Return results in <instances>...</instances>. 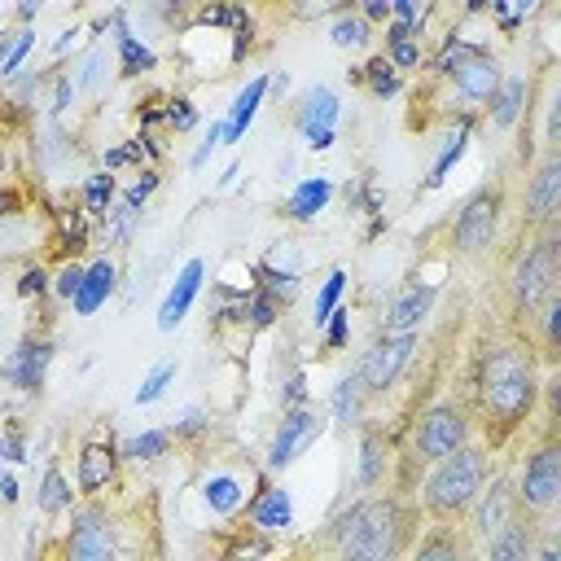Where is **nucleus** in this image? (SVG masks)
Returning a JSON list of instances; mask_svg holds the SVG:
<instances>
[{
  "mask_svg": "<svg viewBox=\"0 0 561 561\" xmlns=\"http://www.w3.org/2000/svg\"><path fill=\"white\" fill-rule=\"evenodd\" d=\"M526 101H530V80H522V75H509L504 84H500V93L491 97V127L496 132H513L517 123H522V114H526Z\"/></svg>",
  "mask_w": 561,
  "mask_h": 561,
  "instance_id": "a878e982",
  "label": "nucleus"
},
{
  "mask_svg": "<svg viewBox=\"0 0 561 561\" xmlns=\"http://www.w3.org/2000/svg\"><path fill=\"white\" fill-rule=\"evenodd\" d=\"M58 237H62V251L80 255V251L88 246V216H80V211H62V216H58Z\"/></svg>",
  "mask_w": 561,
  "mask_h": 561,
  "instance_id": "a19ab883",
  "label": "nucleus"
},
{
  "mask_svg": "<svg viewBox=\"0 0 561 561\" xmlns=\"http://www.w3.org/2000/svg\"><path fill=\"white\" fill-rule=\"evenodd\" d=\"M413 561H469V539L452 522H439L422 535V544L413 548Z\"/></svg>",
  "mask_w": 561,
  "mask_h": 561,
  "instance_id": "cd10ccee",
  "label": "nucleus"
},
{
  "mask_svg": "<svg viewBox=\"0 0 561 561\" xmlns=\"http://www.w3.org/2000/svg\"><path fill=\"white\" fill-rule=\"evenodd\" d=\"M368 27H378V23H391V0H364V5L355 10Z\"/></svg>",
  "mask_w": 561,
  "mask_h": 561,
  "instance_id": "4d7b16f0",
  "label": "nucleus"
},
{
  "mask_svg": "<svg viewBox=\"0 0 561 561\" xmlns=\"http://www.w3.org/2000/svg\"><path fill=\"white\" fill-rule=\"evenodd\" d=\"M413 509L400 496H359L333 513L325 539L333 561H400L413 544Z\"/></svg>",
  "mask_w": 561,
  "mask_h": 561,
  "instance_id": "f03ea898",
  "label": "nucleus"
},
{
  "mask_svg": "<svg viewBox=\"0 0 561 561\" xmlns=\"http://www.w3.org/2000/svg\"><path fill=\"white\" fill-rule=\"evenodd\" d=\"M320 435H325V417H320L312 404H307V408H290V413L281 417L272 443H268V456H264L268 474H285Z\"/></svg>",
  "mask_w": 561,
  "mask_h": 561,
  "instance_id": "9b49d317",
  "label": "nucleus"
},
{
  "mask_svg": "<svg viewBox=\"0 0 561 561\" xmlns=\"http://www.w3.org/2000/svg\"><path fill=\"white\" fill-rule=\"evenodd\" d=\"M203 281H207V264H203V259H190V264L175 272V281H171V290H167V298H162V307H158V329H162V333L180 329V320L194 312V303H198V294H203Z\"/></svg>",
  "mask_w": 561,
  "mask_h": 561,
  "instance_id": "f3484780",
  "label": "nucleus"
},
{
  "mask_svg": "<svg viewBox=\"0 0 561 561\" xmlns=\"http://www.w3.org/2000/svg\"><path fill=\"white\" fill-rule=\"evenodd\" d=\"M141 145H136V136L127 141V145H114L110 154H106V171H119V167H141Z\"/></svg>",
  "mask_w": 561,
  "mask_h": 561,
  "instance_id": "603ef678",
  "label": "nucleus"
},
{
  "mask_svg": "<svg viewBox=\"0 0 561 561\" xmlns=\"http://www.w3.org/2000/svg\"><path fill=\"white\" fill-rule=\"evenodd\" d=\"M435 298H439V285H430V281H413V285L395 290L382 312V333H417L426 325V316L435 312Z\"/></svg>",
  "mask_w": 561,
  "mask_h": 561,
  "instance_id": "4468645a",
  "label": "nucleus"
},
{
  "mask_svg": "<svg viewBox=\"0 0 561 561\" xmlns=\"http://www.w3.org/2000/svg\"><path fill=\"white\" fill-rule=\"evenodd\" d=\"M557 211H561V149L557 145H544L539 162L526 175L522 220H526V229H544L548 233L557 224Z\"/></svg>",
  "mask_w": 561,
  "mask_h": 561,
  "instance_id": "9d476101",
  "label": "nucleus"
},
{
  "mask_svg": "<svg viewBox=\"0 0 561 561\" xmlns=\"http://www.w3.org/2000/svg\"><path fill=\"white\" fill-rule=\"evenodd\" d=\"M167 452H171V430H141V435H127L119 443L123 461H158Z\"/></svg>",
  "mask_w": 561,
  "mask_h": 561,
  "instance_id": "c9c22d12",
  "label": "nucleus"
},
{
  "mask_svg": "<svg viewBox=\"0 0 561 561\" xmlns=\"http://www.w3.org/2000/svg\"><path fill=\"white\" fill-rule=\"evenodd\" d=\"M71 101H75V80H71V75H58V88H53V114L71 110Z\"/></svg>",
  "mask_w": 561,
  "mask_h": 561,
  "instance_id": "bf43d9fd",
  "label": "nucleus"
},
{
  "mask_svg": "<svg viewBox=\"0 0 561 561\" xmlns=\"http://www.w3.org/2000/svg\"><path fill=\"white\" fill-rule=\"evenodd\" d=\"M320 329H325V346L329 351H342L351 342V307H338Z\"/></svg>",
  "mask_w": 561,
  "mask_h": 561,
  "instance_id": "49530a36",
  "label": "nucleus"
},
{
  "mask_svg": "<svg viewBox=\"0 0 561 561\" xmlns=\"http://www.w3.org/2000/svg\"><path fill=\"white\" fill-rule=\"evenodd\" d=\"M443 80L452 84L456 101H465V114H469V110L491 106V97H496V93H500V84H504V66H500L483 45H469V40H465L461 58L448 66V75H443Z\"/></svg>",
  "mask_w": 561,
  "mask_h": 561,
  "instance_id": "1a4fd4ad",
  "label": "nucleus"
},
{
  "mask_svg": "<svg viewBox=\"0 0 561 561\" xmlns=\"http://www.w3.org/2000/svg\"><path fill=\"white\" fill-rule=\"evenodd\" d=\"M0 461H14V465L27 461V439L19 426H5V435H0Z\"/></svg>",
  "mask_w": 561,
  "mask_h": 561,
  "instance_id": "3c124183",
  "label": "nucleus"
},
{
  "mask_svg": "<svg viewBox=\"0 0 561 561\" xmlns=\"http://www.w3.org/2000/svg\"><path fill=\"white\" fill-rule=\"evenodd\" d=\"M387 474H391V443L382 430H364L359 435V461H355V487L364 496H373L378 487H387Z\"/></svg>",
  "mask_w": 561,
  "mask_h": 561,
  "instance_id": "aec40b11",
  "label": "nucleus"
},
{
  "mask_svg": "<svg viewBox=\"0 0 561 561\" xmlns=\"http://www.w3.org/2000/svg\"><path fill=\"white\" fill-rule=\"evenodd\" d=\"M5 167H10V158H5V145H0V175H5Z\"/></svg>",
  "mask_w": 561,
  "mask_h": 561,
  "instance_id": "69168bd1",
  "label": "nucleus"
},
{
  "mask_svg": "<svg viewBox=\"0 0 561 561\" xmlns=\"http://www.w3.org/2000/svg\"><path fill=\"white\" fill-rule=\"evenodd\" d=\"M417 342H422L417 333H378V338L368 342V351L355 364V378H359V387H364L368 400H382V395H391L400 387L404 368L417 355Z\"/></svg>",
  "mask_w": 561,
  "mask_h": 561,
  "instance_id": "6e6552de",
  "label": "nucleus"
},
{
  "mask_svg": "<svg viewBox=\"0 0 561 561\" xmlns=\"http://www.w3.org/2000/svg\"><path fill=\"white\" fill-rule=\"evenodd\" d=\"M162 123H167L175 136L194 132V127H198V106H194L190 97H171V101H167V110H162Z\"/></svg>",
  "mask_w": 561,
  "mask_h": 561,
  "instance_id": "79ce46f5",
  "label": "nucleus"
},
{
  "mask_svg": "<svg viewBox=\"0 0 561 561\" xmlns=\"http://www.w3.org/2000/svg\"><path fill=\"white\" fill-rule=\"evenodd\" d=\"M19 298H40V294H49L53 290V277L40 268V264H32V268H23V277H19Z\"/></svg>",
  "mask_w": 561,
  "mask_h": 561,
  "instance_id": "de8ad7c7",
  "label": "nucleus"
},
{
  "mask_svg": "<svg viewBox=\"0 0 561 561\" xmlns=\"http://www.w3.org/2000/svg\"><path fill=\"white\" fill-rule=\"evenodd\" d=\"M255 290L285 307V303H294V294H298V272L277 268V264H255Z\"/></svg>",
  "mask_w": 561,
  "mask_h": 561,
  "instance_id": "473e14b6",
  "label": "nucleus"
},
{
  "mask_svg": "<svg viewBox=\"0 0 561 561\" xmlns=\"http://www.w3.org/2000/svg\"><path fill=\"white\" fill-rule=\"evenodd\" d=\"M338 114H342L338 93L329 84H312L303 93V101H298V114H294L303 145L307 149H329L338 141Z\"/></svg>",
  "mask_w": 561,
  "mask_h": 561,
  "instance_id": "ddd939ff",
  "label": "nucleus"
},
{
  "mask_svg": "<svg viewBox=\"0 0 561 561\" xmlns=\"http://www.w3.org/2000/svg\"><path fill=\"white\" fill-rule=\"evenodd\" d=\"M136 220H141V211H132L127 203L110 207V216L101 220V229H106V242H127V237H132V229H136Z\"/></svg>",
  "mask_w": 561,
  "mask_h": 561,
  "instance_id": "c03bdc74",
  "label": "nucleus"
},
{
  "mask_svg": "<svg viewBox=\"0 0 561 561\" xmlns=\"http://www.w3.org/2000/svg\"><path fill=\"white\" fill-rule=\"evenodd\" d=\"M500 220H504V190L500 184H483L465 198V207L452 220V246L465 259H483L500 242Z\"/></svg>",
  "mask_w": 561,
  "mask_h": 561,
  "instance_id": "423d86ee",
  "label": "nucleus"
},
{
  "mask_svg": "<svg viewBox=\"0 0 561 561\" xmlns=\"http://www.w3.org/2000/svg\"><path fill=\"white\" fill-rule=\"evenodd\" d=\"M329 45H333V49H368V45H373V27H368L355 10H342V14L333 19V27H329Z\"/></svg>",
  "mask_w": 561,
  "mask_h": 561,
  "instance_id": "f704fd0d",
  "label": "nucleus"
},
{
  "mask_svg": "<svg viewBox=\"0 0 561 561\" xmlns=\"http://www.w3.org/2000/svg\"><path fill=\"white\" fill-rule=\"evenodd\" d=\"M469 141H474V114H461V123H456V127L443 136V145H439V154H435V162H430V175H426V194L443 190V184H448V175H452V167L465 158Z\"/></svg>",
  "mask_w": 561,
  "mask_h": 561,
  "instance_id": "4be33fe9",
  "label": "nucleus"
},
{
  "mask_svg": "<svg viewBox=\"0 0 561 561\" xmlns=\"http://www.w3.org/2000/svg\"><path fill=\"white\" fill-rule=\"evenodd\" d=\"M346 281H351V277H346V268H333V272L325 277V285H320V294H316V316H312V320H316V329H320V325L342 307Z\"/></svg>",
  "mask_w": 561,
  "mask_h": 561,
  "instance_id": "ea45409f",
  "label": "nucleus"
},
{
  "mask_svg": "<svg viewBox=\"0 0 561 561\" xmlns=\"http://www.w3.org/2000/svg\"><path fill=\"white\" fill-rule=\"evenodd\" d=\"M154 190H158V171L149 167V171H141V180L132 184V190H123V203H127L132 211H145V203H149Z\"/></svg>",
  "mask_w": 561,
  "mask_h": 561,
  "instance_id": "09e8293b",
  "label": "nucleus"
},
{
  "mask_svg": "<svg viewBox=\"0 0 561 561\" xmlns=\"http://www.w3.org/2000/svg\"><path fill=\"white\" fill-rule=\"evenodd\" d=\"M539 530H544V522H535V517H526V513H513L483 548V561H530L535 557V544H539Z\"/></svg>",
  "mask_w": 561,
  "mask_h": 561,
  "instance_id": "a211bd4d",
  "label": "nucleus"
},
{
  "mask_svg": "<svg viewBox=\"0 0 561 561\" xmlns=\"http://www.w3.org/2000/svg\"><path fill=\"white\" fill-rule=\"evenodd\" d=\"M203 504L216 513V517H233L242 504H246V483L242 474L233 469H216L203 478Z\"/></svg>",
  "mask_w": 561,
  "mask_h": 561,
  "instance_id": "bb28decb",
  "label": "nucleus"
},
{
  "mask_svg": "<svg viewBox=\"0 0 561 561\" xmlns=\"http://www.w3.org/2000/svg\"><path fill=\"white\" fill-rule=\"evenodd\" d=\"M114 194H119V184H114V175L110 171H97V175H88L84 180V216L88 220H106L110 216V207H114Z\"/></svg>",
  "mask_w": 561,
  "mask_h": 561,
  "instance_id": "72a5a7b5",
  "label": "nucleus"
},
{
  "mask_svg": "<svg viewBox=\"0 0 561 561\" xmlns=\"http://www.w3.org/2000/svg\"><path fill=\"white\" fill-rule=\"evenodd\" d=\"M101 71H106V49H88V58H84V66H80V80H75V88H97L101 84Z\"/></svg>",
  "mask_w": 561,
  "mask_h": 561,
  "instance_id": "8fccbe9b",
  "label": "nucleus"
},
{
  "mask_svg": "<svg viewBox=\"0 0 561 561\" xmlns=\"http://www.w3.org/2000/svg\"><path fill=\"white\" fill-rule=\"evenodd\" d=\"M36 504H40V513H45V517H62V513H71L75 491H71V483H66V474H62L58 465H53V469H45L40 491H36Z\"/></svg>",
  "mask_w": 561,
  "mask_h": 561,
  "instance_id": "7c9ffc66",
  "label": "nucleus"
},
{
  "mask_svg": "<svg viewBox=\"0 0 561 561\" xmlns=\"http://www.w3.org/2000/svg\"><path fill=\"white\" fill-rule=\"evenodd\" d=\"M216 149H220V123H211V132H207V136H203V145H198V149H194V154H190V167H194V171H198V167H203V162H207V158H211V154H216Z\"/></svg>",
  "mask_w": 561,
  "mask_h": 561,
  "instance_id": "13d9d810",
  "label": "nucleus"
},
{
  "mask_svg": "<svg viewBox=\"0 0 561 561\" xmlns=\"http://www.w3.org/2000/svg\"><path fill=\"white\" fill-rule=\"evenodd\" d=\"M359 84L378 97V101H391V97H400L404 93V75L387 62V58H373V62H364L359 66Z\"/></svg>",
  "mask_w": 561,
  "mask_h": 561,
  "instance_id": "2f4dec72",
  "label": "nucleus"
},
{
  "mask_svg": "<svg viewBox=\"0 0 561 561\" xmlns=\"http://www.w3.org/2000/svg\"><path fill=\"white\" fill-rule=\"evenodd\" d=\"M474 435V417L465 404L456 400H439L430 404L422 417H417V430H413V448H417V461L422 465H439L448 461L452 452H461Z\"/></svg>",
  "mask_w": 561,
  "mask_h": 561,
  "instance_id": "0eeeda50",
  "label": "nucleus"
},
{
  "mask_svg": "<svg viewBox=\"0 0 561 561\" xmlns=\"http://www.w3.org/2000/svg\"><path fill=\"white\" fill-rule=\"evenodd\" d=\"M364 387H359V378L355 373H346V378H338V387H333V395H329V417H333V426H342V430H351V426H359L364 422Z\"/></svg>",
  "mask_w": 561,
  "mask_h": 561,
  "instance_id": "c756f323",
  "label": "nucleus"
},
{
  "mask_svg": "<svg viewBox=\"0 0 561 561\" xmlns=\"http://www.w3.org/2000/svg\"><path fill=\"white\" fill-rule=\"evenodd\" d=\"M119 71H123L127 80L154 75V71H158V53H154L145 40H136V36H123V40H119Z\"/></svg>",
  "mask_w": 561,
  "mask_h": 561,
  "instance_id": "e433bc0d",
  "label": "nucleus"
},
{
  "mask_svg": "<svg viewBox=\"0 0 561 561\" xmlns=\"http://www.w3.org/2000/svg\"><path fill=\"white\" fill-rule=\"evenodd\" d=\"M246 517H251V526L259 530V535H285L290 526H294V500H290V491L285 487H264L251 504H246Z\"/></svg>",
  "mask_w": 561,
  "mask_h": 561,
  "instance_id": "412c9836",
  "label": "nucleus"
},
{
  "mask_svg": "<svg viewBox=\"0 0 561 561\" xmlns=\"http://www.w3.org/2000/svg\"><path fill=\"white\" fill-rule=\"evenodd\" d=\"M422 36H426V19L404 27V23H387V62L404 75V71H417L422 66Z\"/></svg>",
  "mask_w": 561,
  "mask_h": 561,
  "instance_id": "c85d7f7f",
  "label": "nucleus"
},
{
  "mask_svg": "<svg viewBox=\"0 0 561 561\" xmlns=\"http://www.w3.org/2000/svg\"><path fill=\"white\" fill-rule=\"evenodd\" d=\"M66 561H119L114 522H110V513L101 504L75 509L71 535H66Z\"/></svg>",
  "mask_w": 561,
  "mask_h": 561,
  "instance_id": "f8f14e48",
  "label": "nucleus"
},
{
  "mask_svg": "<svg viewBox=\"0 0 561 561\" xmlns=\"http://www.w3.org/2000/svg\"><path fill=\"white\" fill-rule=\"evenodd\" d=\"M114 465H119V448H110V443H88V448L80 452L75 487H80L84 496H97V491H106V487L114 483Z\"/></svg>",
  "mask_w": 561,
  "mask_h": 561,
  "instance_id": "393cba45",
  "label": "nucleus"
},
{
  "mask_svg": "<svg viewBox=\"0 0 561 561\" xmlns=\"http://www.w3.org/2000/svg\"><path fill=\"white\" fill-rule=\"evenodd\" d=\"M557 272H561V246H557V233H539L526 251H517L513 268H509V298H513V312L530 316L539 312V303L548 294H557Z\"/></svg>",
  "mask_w": 561,
  "mask_h": 561,
  "instance_id": "20e7f679",
  "label": "nucleus"
},
{
  "mask_svg": "<svg viewBox=\"0 0 561 561\" xmlns=\"http://www.w3.org/2000/svg\"><path fill=\"white\" fill-rule=\"evenodd\" d=\"M32 49H36V27H23V32L14 36V45H10L5 62H0V75H19V71H23V62L32 58Z\"/></svg>",
  "mask_w": 561,
  "mask_h": 561,
  "instance_id": "a18cd8bd",
  "label": "nucleus"
},
{
  "mask_svg": "<svg viewBox=\"0 0 561 561\" xmlns=\"http://www.w3.org/2000/svg\"><path fill=\"white\" fill-rule=\"evenodd\" d=\"M114 285H119V268H114V259H97V264H88V268H84V281H80V290H75V298H71L75 316H93L97 307H106V298L114 294Z\"/></svg>",
  "mask_w": 561,
  "mask_h": 561,
  "instance_id": "5701e85b",
  "label": "nucleus"
},
{
  "mask_svg": "<svg viewBox=\"0 0 561 561\" xmlns=\"http://www.w3.org/2000/svg\"><path fill=\"white\" fill-rule=\"evenodd\" d=\"M75 36H80V32H62V40H58V53H66V49L75 45Z\"/></svg>",
  "mask_w": 561,
  "mask_h": 561,
  "instance_id": "0e129e2a",
  "label": "nucleus"
},
{
  "mask_svg": "<svg viewBox=\"0 0 561 561\" xmlns=\"http://www.w3.org/2000/svg\"><path fill=\"white\" fill-rule=\"evenodd\" d=\"M329 203H333V180H329V175H307V180H298L294 190H290L285 216H290L294 224H312Z\"/></svg>",
  "mask_w": 561,
  "mask_h": 561,
  "instance_id": "b1692460",
  "label": "nucleus"
},
{
  "mask_svg": "<svg viewBox=\"0 0 561 561\" xmlns=\"http://www.w3.org/2000/svg\"><path fill=\"white\" fill-rule=\"evenodd\" d=\"M49 364H53V342L49 338H23L19 351L5 359V368H0V378L23 395H36L49 378Z\"/></svg>",
  "mask_w": 561,
  "mask_h": 561,
  "instance_id": "2eb2a0df",
  "label": "nucleus"
},
{
  "mask_svg": "<svg viewBox=\"0 0 561 561\" xmlns=\"http://www.w3.org/2000/svg\"><path fill=\"white\" fill-rule=\"evenodd\" d=\"M40 10H45L40 0H23V5H19V19H23V23H36V19H40Z\"/></svg>",
  "mask_w": 561,
  "mask_h": 561,
  "instance_id": "e2e57ef3",
  "label": "nucleus"
},
{
  "mask_svg": "<svg viewBox=\"0 0 561 561\" xmlns=\"http://www.w3.org/2000/svg\"><path fill=\"white\" fill-rule=\"evenodd\" d=\"M268 557H272V544H268V535H259L255 526L237 530V535L224 544V552H220V561H268Z\"/></svg>",
  "mask_w": 561,
  "mask_h": 561,
  "instance_id": "58836bf2",
  "label": "nucleus"
},
{
  "mask_svg": "<svg viewBox=\"0 0 561 561\" xmlns=\"http://www.w3.org/2000/svg\"><path fill=\"white\" fill-rule=\"evenodd\" d=\"M80 281H84V264H66V268L53 277V294L71 303V298H75V290H80Z\"/></svg>",
  "mask_w": 561,
  "mask_h": 561,
  "instance_id": "864d4df0",
  "label": "nucleus"
},
{
  "mask_svg": "<svg viewBox=\"0 0 561 561\" xmlns=\"http://www.w3.org/2000/svg\"><path fill=\"white\" fill-rule=\"evenodd\" d=\"M0 500L19 504V478H14V474H0Z\"/></svg>",
  "mask_w": 561,
  "mask_h": 561,
  "instance_id": "680f3d73",
  "label": "nucleus"
},
{
  "mask_svg": "<svg viewBox=\"0 0 561 561\" xmlns=\"http://www.w3.org/2000/svg\"><path fill=\"white\" fill-rule=\"evenodd\" d=\"M513 504L517 513L544 522L557 504H561V443L557 435H548L539 448L526 452V465L517 474V487H513Z\"/></svg>",
  "mask_w": 561,
  "mask_h": 561,
  "instance_id": "39448f33",
  "label": "nucleus"
},
{
  "mask_svg": "<svg viewBox=\"0 0 561 561\" xmlns=\"http://www.w3.org/2000/svg\"><path fill=\"white\" fill-rule=\"evenodd\" d=\"M277 316H281V303H272V298L259 294V290L246 294V325H251V329H272Z\"/></svg>",
  "mask_w": 561,
  "mask_h": 561,
  "instance_id": "37998d69",
  "label": "nucleus"
},
{
  "mask_svg": "<svg viewBox=\"0 0 561 561\" xmlns=\"http://www.w3.org/2000/svg\"><path fill=\"white\" fill-rule=\"evenodd\" d=\"M281 408H285V413H290V408H307V373H294V378L285 382Z\"/></svg>",
  "mask_w": 561,
  "mask_h": 561,
  "instance_id": "6e6d98bb",
  "label": "nucleus"
},
{
  "mask_svg": "<svg viewBox=\"0 0 561 561\" xmlns=\"http://www.w3.org/2000/svg\"><path fill=\"white\" fill-rule=\"evenodd\" d=\"M539 359L522 342H491L474 373V408L491 448L509 443L539 404Z\"/></svg>",
  "mask_w": 561,
  "mask_h": 561,
  "instance_id": "f257e3e1",
  "label": "nucleus"
},
{
  "mask_svg": "<svg viewBox=\"0 0 561 561\" xmlns=\"http://www.w3.org/2000/svg\"><path fill=\"white\" fill-rule=\"evenodd\" d=\"M207 430H211V417L207 413H184L171 426V439H194V435H207Z\"/></svg>",
  "mask_w": 561,
  "mask_h": 561,
  "instance_id": "5fc2aeb1",
  "label": "nucleus"
},
{
  "mask_svg": "<svg viewBox=\"0 0 561 561\" xmlns=\"http://www.w3.org/2000/svg\"><path fill=\"white\" fill-rule=\"evenodd\" d=\"M530 561H561V548H557V535L544 526V535H539V544H535V557Z\"/></svg>",
  "mask_w": 561,
  "mask_h": 561,
  "instance_id": "052dcab7",
  "label": "nucleus"
},
{
  "mask_svg": "<svg viewBox=\"0 0 561 561\" xmlns=\"http://www.w3.org/2000/svg\"><path fill=\"white\" fill-rule=\"evenodd\" d=\"M517 513V504H513V483L509 478H491V487H483L478 491V500L469 504V539H478V544H487L509 517Z\"/></svg>",
  "mask_w": 561,
  "mask_h": 561,
  "instance_id": "dca6fc26",
  "label": "nucleus"
},
{
  "mask_svg": "<svg viewBox=\"0 0 561 561\" xmlns=\"http://www.w3.org/2000/svg\"><path fill=\"white\" fill-rule=\"evenodd\" d=\"M264 101H268V75H255V80L233 97V106H229V114H224V123H220V145H242L246 132H251V123H255V114L264 110Z\"/></svg>",
  "mask_w": 561,
  "mask_h": 561,
  "instance_id": "6ab92c4d",
  "label": "nucleus"
},
{
  "mask_svg": "<svg viewBox=\"0 0 561 561\" xmlns=\"http://www.w3.org/2000/svg\"><path fill=\"white\" fill-rule=\"evenodd\" d=\"M175 373H180V359H158V364L145 373V382L136 387V408H149V404H158V400L171 391Z\"/></svg>",
  "mask_w": 561,
  "mask_h": 561,
  "instance_id": "4c0bfd02",
  "label": "nucleus"
},
{
  "mask_svg": "<svg viewBox=\"0 0 561 561\" xmlns=\"http://www.w3.org/2000/svg\"><path fill=\"white\" fill-rule=\"evenodd\" d=\"M491 478V456L478 443H465L461 452H452L448 461H439L430 469V478L422 483V509L435 522H461L469 513V504L478 500V491Z\"/></svg>",
  "mask_w": 561,
  "mask_h": 561,
  "instance_id": "7ed1b4c3",
  "label": "nucleus"
}]
</instances>
